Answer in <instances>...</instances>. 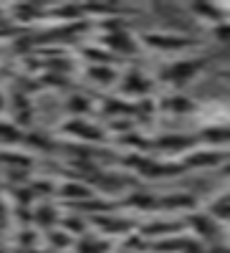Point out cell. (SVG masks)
Segmentation results:
<instances>
[{"label":"cell","mask_w":230,"mask_h":253,"mask_svg":"<svg viewBox=\"0 0 230 253\" xmlns=\"http://www.w3.org/2000/svg\"><path fill=\"white\" fill-rule=\"evenodd\" d=\"M202 69V58H190V61H177L172 66H167L162 71V81H170L175 86H182V84L192 81V76Z\"/></svg>","instance_id":"obj_1"},{"label":"cell","mask_w":230,"mask_h":253,"mask_svg":"<svg viewBox=\"0 0 230 253\" xmlns=\"http://www.w3.org/2000/svg\"><path fill=\"white\" fill-rule=\"evenodd\" d=\"M144 43L152 46V48H159V51H180V48H190L192 41L185 38V36H170V33H144Z\"/></svg>","instance_id":"obj_2"},{"label":"cell","mask_w":230,"mask_h":253,"mask_svg":"<svg viewBox=\"0 0 230 253\" xmlns=\"http://www.w3.org/2000/svg\"><path fill=\"white\" fill-rule=\"evenodd\" d=\"M152 89V81L144 76L142 71H127L124 74V84H121V91L124 94H132V96H144V94H150Z\"/></svg>","instance_id":"obj_3"},{"label":"cell","mask_w":230,"mask_h":253,"mask_svg":"<svg viewBox=\"0 0 230 253\" xmlns=\"http://www.w3.org/2000/svg\"><path fill=\"white\" fill-rule=\"evenodd\" d=\"M104 46L107 48H114V51H134V41L124 33L121 28L119 31H112V33H107V41H104Z\"/></svg>","instance_id":"obj_4"},{"label":"cell","mask_w":230,"mask_h":253,"mask_svg":"<svg viewBox=\"0 0 230 253\" xmlns=\"http://www.w3.org/2000/svg\"><path fill=\"white\" fill-rule=\"evenodd\" d=\"M218 160H225V152H195L185 160V167H210L218 165Z\"/></svg>","instance_id":"obj_5"},{"label":"cell","mask_w":230,"mask_h":253,"mask_svg":"<svg viewBox=\"0 0 230 253\" xmlns=\"http://www.w3.org/2000/svg\"><path fill=\"white\" fill-rule=\"evenodd\" d=\"M162 107H164V109H170V112H175V114H187V112H192V109H195V104H192L190 99H185V96L175 94V96L167 99Z\"/></svg>","instance_id":"obj_6"},{"label":"cell","mask_w":230,"mask_h":253,"mask_svg":"<svg viewBox=\"0 0 230 253\" xmlns=\"http://www.w3.org/2000/svg\"><path fill=\"white\" fill-rule=\"evenodd\" d=\"M58 195L61 198H86L89 195V187H83L78 182H64L58 190Z\"/></svg>","instance_id":"obj_7"},{"label":"cell","mask_w":230,"mask_h":253,"mask_svg":"<svg viewBox=\"0 0 230 253\" xmlns=\"http://www.w3.org/2000/svg\"><path fill=\"white\" fill-rule=\"evenodd\" d=\"M66 107H69V112H74V114H83V112L91 109V101L83 96V94H71Z\"/></svg>","instance_id":"obj_8"},{"label":"cell","mask_w":230,"mask_h":253,"mask_svg":"<svg viewBox=\"0 0 230 253\" xmlns=\"http://www.w3.org/2000/svg\"><path fill=\"white\" fill-rule=\"evenodd\" d=\"M107 241H83L78 243V253H107Z\"/></svg>","instance_id":"obj_9"},{"label":"cell","mask_w":230,"mask_h":253,"mask_svg":"<svg viewBox=\"0 0 230 253\" xmlns=\"http://www.w3.org/2000/svg\"><path fill=\"white\" fill-rule=\"evenodd\" d=\"M215 203H218V205H210V218L223 223V220L228 218V198L223 195V198H220V200H215Z\"/></svg>","instance_id":"obj_10"},{"label":"cell","mask_w":230,"mask_h":253,"mask_svg":"<svg viewBox=\"0 0 230 253\" xmlns=\"http://www.w3.org/2000/svg\"><path fill=\"white\" fill-rule=\"evenodd\" d=\"M89 76L91 79H99V84H112L114 79H116V74L112 71V69H89Z\"/></svg>","instance_id":"obj_11"},{"label":"cell","mask_w":230,"mask_h":253,"mask_svg":"<svg viewBox=\"0 0 230 253\" xmlns=\"http://www.w3.org/2000/svg\"><path fill=\"white\" fill-rule=\"evenodd\" d=\"M202 137L210 139V144H225L228 142V129L225 126H220V129H207Z\"/></svg>","instance_id":"obj_12"},{"label":"cell","mask_w":230,"mask_h":253,"mask_svg":"<svg viewBox=\"0 0 230 253\" xmlns=\"http://www.w3.org/2000/svg\"><path fill=\"white\" fill-rule=\"evenodd\" d=\"M64 230L66 233H83V230H86V225H83V220L78 218V215H74V218H64Z\"/></svg>","instance_id":"obj_13"},{"label":"cell","mask_w":230,"mask_h":253,"mask_svg":"<svg viewBox=\"0 0 230 253\" xmlns=\"http://www.w3.org/2000/svg\"><path fill=\"white\" fill-rule=\"evenodd\" d=\"M38 223H40V225H48V223H56V213H53V210H51L48 205H43V208L38 210Z\"/></svg>","instance_id":"obj_14"}]
</instances>
